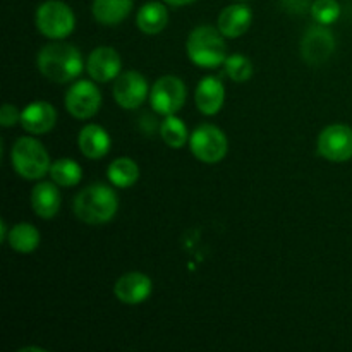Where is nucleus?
<instances>
[{
	"instance_id": "nucleus-1",
	"label": "nucleus",
	"mask_w": 352,
	"mask_h": 352,
	"mask_svg": "<svg viewBox=\"0 0 352 352\" xmlns=\"http://www.w3.org/2000/svg\"><path fill=\"white\" fill-rule=\"evenodd\" d=\"M38 71L54 82H69L79 78L82 71L81 52L71 43L55 41L45 45L36 57Z\"/></svg>"
},
{
	"instance_id": "nucleus-2",
	"label": "nucleus",
	"mask_w": 352,
	"mask_h": 352,
	"mask_svg": "<svg viewBox=\"0 0 352 352\" xmlns=\"http://www.w3.org/2000/svg\"><path fill=\"white\" fill-rule=\"evenodd\" d=\"M74 215L89 226L110 222L119 210V198L107 184H91L74 198Z\"/></svg>"
},
{
	"instance_id": "nucleus-3",
	"label": "nucleus",
	"mask_w": 352,
	"mask_h": 352,
	"mask_svg": "<svg viewBox=\"0 0 352 352\" xmlns=\"http://www.w3.org/2000/svg\"><path fill=\"white\" fill-rule=\"evenodd\" d=\"M188 57L203 69H215L227 58V45L222 31L212 26H198L189 33L186 43Z\"/></svg>"
},
{
	"instance_id": "nucleus-4",
	"label": "nucleus",
	"mask_w": 352,
	"mask_h": 352,
	"mask_svg": "<svg viewBox=\"0 0 352 352\" xmlns=\"http://www.w3.org/2000/svg\"><path fill=\"white\" fill-rule=\"evenodd\" d=\"M10 160L17 174L28 181H38L50 172V157L43 144L30 136H23L12 144Z\"/></svg>"
},
{
	"instance_id": "nucleus-5",
	"label": "nucleus",
	"mask_w": 352,
	"mask_h": 352,
	"mask_svg": "<svg viewBox=\"0 0 352 352\" xmlns=\"http://www.w3.org/2000/svg\"><path fill=\"white\" fill-rule=\"evenodd\" d=\"M34 23L43 36L50 40H62L72 33L76 17L67 3L60 0H47L36 9Z\"/></svg>"
},
{
	"instance_id": "nucleus-6",
	"label": "nucleus",
	"mask_w": 352,
	"mask_h": 352,
	"mask_svg": "<svg viewBox=\"0 0 352 352\" xmlns=\"http://www.w3.org/2000/svg\"><path fill=\"white\" fill-rule=\"evenodd\" d=\"M191 153L203 164H219L226 158L229 141L223 131L213 124H203L192 131L189 138Z\"/></svg>"
},
{
	"instance_id": "nucleus-7",
	"label": "nucleus",
	"mask_w": 352,
	"mask_h": 352,
	"mask_svg": "<svg viewBox=\"0 0 352 352\" xmlns=\"http://www.w3.org/2000/svg\"><path fill=\"white\" fill-rule=\"evenodd\" d=\"M188 89L177 76H162L155 81L150 91V103L160 116H174L184 107Z\"/></svg>"
},
{
	"instance_id": "nucleus-8",
	"label": "nucleus",
	"mask_w": 352,
	"mask_h": 352,
	"mask_svg": "<svg viewBox=\"0 0 352 352\" xmlns=\"http://www.w3.org/2000/svg\"><path fill=\"white\" fill-rule=\"evenodd\" d=\"M318 153L325 160L336 162H347L352 158V127L346 124H332L327 126L320 133L318 141H316Z\"/></svg>"
},
{
	"instance_id": "nucleus-9",
	"label": "nucleus",
	"mask_w": 352,
	"mask_h": 352,
	"mask_svg": "<svg viewBox=\"0 0 352 352\" xmlns=\"http://www.w3.org/2000/svg\"><path fill=\"white\" fill-rule=\"evenodd\" d=\"M102 107V93L93 81L74 82L65 93V109L74 119H89Z\"/></svg>"
},
{
	"instance_id": "nucleus-10",
	"label": "nucleus",
	"mask_w": 352,
	"mask_h": 352,
	"mask_svg": "<svg viewBox=\"0 0 352 352\" xmlns=\"http://www.w3.org/2000/svg\"><path fill=\"white\" fill-rule=\"evenodd\" d=\"M148 93L150 88L146 78L138 71L120 72L113 82V98L117 105L126 110H136L143 105Z\"/></svg>"
},
{
	"instance_id": "nucleus-11",
	"label": "nucleus",
	"mask_w": 352,
	"mask_h": 352,
	"mask_svg": "<svg viewBox=\"0 0 352 352\" xmlns=\"http://www.w3.org/2000/svg\"><path fill=\"white\" fill-rule=\"evenodd\" d=\"M336 50V40L332 31L322 26L309 28L301 40V55L309 65H320Z\"/></svg>"
},
{
	"instance_id": "nucleus-12",
	"label": "nucleus",
	"mask_w": 352,
	"mask_h": 352,
	"mask_svg": "<svg viewBox=\"0 0 352 352\" xmlns=\"http://www.w3.org/2000/svg\"><path fill=\"white\" fill-rule=\"evenodd\" d=\"M86 69L89 78L95 79L96 82H109L120 74L122 60L112 47H98L89 54Z\"/></svg>"
},
{
	"instance_id": "nucleus-13",
	"label": "nucleus",
	"mask_w": 352,
	"mask_h": 352,
	"mask_svg": "<svg viewBox=\"0 0 352 352\" xmlns=\"http://www.w3.org/2000/svg\"><path fill=\"white\" fill-rule=\"evenodd\" d=\"M151 291H153V284L148 275L140 274V272H129V274L122 275L119 280L113 285V292L116 298L124 305H141L150 298Z\"/></svg>"
},
{
	"instance_id": "nucleus-14",
	"label": "nucleus",
	"mask_w": 352,
	"mask_h": 352,
	"mask_svg": "<svg viewBox=\"0 0 352 352\" xmlns=\"http://www.w3.org/2000/svg\"><path fill=\"white\" fill-rule=\"evenodd\" d=\"M57 122V110L54 105L43 100L30 103L21 112V126L24 131L31 134H47L50 133Z\"/></svg>"
},
{
	"instance_id": "nucleus-15",
	"label": "nucleus",
	"mask_w": 352,
	"mask_h": 352,
	"mask_svg": "<svg viewBox=\"0 0 352 352\" xmlns=\"http://www.w3.org/2000/svg\"><path fill=\"white\" fill-rule=\"evenodd\" d=\"M223 102H226V88L219 78L206 76L198 82L195 91V103L199 112L205 116H215L222 110Z\"/></svg>"
},
{
	"instance_id": "nucleus-16",
	"label": "nucleus",
	"mask_w": 352,
	"mask_h": 352,
	"mask_svg": "<svg viewBox=\"0 0 352 352\" xmlns=\"http://www.w3.org/2000/svg\"><path fill=\"white\" fill-rule=\"evenodd\" d=\"M110 140L109 133L98 124H88L79 131L78 146L79 151L89 160H100L110 151Z\"/></svg>"
},
{
	"instance_id": "nucleus-17",
	"label": "nucleus",
	"mask_w": 352,
	"mask_h": 352,
	"mask_svg": "<svg viewBox=\"0 0 352 352\" xmlns=\"http://www.w3.org/2000/svg\"><path fill=\"white\" fill-rule=\"evenodd\" d=\"M253 12L244 3H232L219 14V30L227 38H239L250 30Z\"/></svg>"
},
{
	"instance_id": "nucleus-18",
	"label": "nucleus",
	"mask_w": 352,
	"mask_h": 352,
	"mask_svg": "<svg viewBox=\"0 0 352 352\" xmlns=\"http://www.w3.org/2000/svg\"><path fill=\"white\" fill-rule=\"evenodd\" d=\"M52 182H40L31 191V206L40 219H54L60 208V192Z\"/></svg>"
},
{
	"instance_id": "nucleus-19",
	"label": "nucleus",
	"mask_w": 352,
	"mask_h": 352,
	"mask_svg": "<svg viewBox=\"0 0 352 352\" xmlns=\"http://www.w3.org/2000/svg\"><path fill=\"white\" fill-rule=\"evenodd\" d=\"M133 0H93V17L103 26H117L129 16Z\"/></svg>"
},
{
	"instance_id": "nucleus-20",
	"label": "nucleus",
	"mask_w": 352,
	"mask_h": 352,
	"mask_svg": "<svg viewBox=\"0 0 352 352\" xmlns=\"http://www.w3.org/2000/svg\"><path fill=\"white\" fill-rule=\"evenodd\" d=\"M168 23V12L164 3L148 2L138 10L136 24L143 33L158 34L165 30Z\"/></svg>"
},
{
	"instance_id": "nucleus-21",
	"label": "nucleus",
	"mask_w": 352,
	"mask_h": 352,
	"mask_svg": "<svg viewBox=\"0 0 352 352\" xmlns=\"http://www.w3.org/2000/svg\"><path fill=\"white\" fill-rule=\"evenodd\" d=\"M40 232L31 223H17L7 234V244L17 253H33L40 246Z\"/></svg>"
},
{
	"instance_id": "nucleus-22",
	"label": "nucleus",
	"mask_w": 352,
	"mask_h": 352,
	"mask_svg": "<svg viewBox=\"0 0 352 352\" xmlns=\"http://www.w3.org/2000/svg\"><path fill=\"white\" fill-rule=\"evenodd\" d=\"M110 182H112L116 188H131L138 182L140 179V167H138L136 162L129 157H120L116 158L112 164L109 165V170H107Z\"/></svg>"
},
{
	"instance_id": "nucleus-23",
	"label": "nucleus",
	"mask_w": 352,
	"mask_h": 352,
	"mask_svg": "<svg viewBox=\"0 0 352 352\" xmlns=\"http://www.w3.org/2000/svg\"><path fill=\"white\" fill-rule=\"evenodd\" d=\"M50 177L52 181L62 188H71V186L79 184L82 177V168L78 162L72 158H58L50 165Z\"/></svg>"
},
{
	"instance_id": "nucleus-24",
	"label": "nucleus",
	"mask_w": 352,
	"mask_h": 352,
	"mask_svg": "<svg viewBox=\"0 0 352 352\" xmlns=\"http://www.w3.org/2000/svg\"><path fill=\"white\" fill-rule=\"evenodd\" d=\"M160 136L165 141V144L174 150L186 146V143H189V131L186 127V124L182 122L179 117L174 116H165V119L160 124Z\"/></svg>"
},
{
	"instance_id": "nucleus-25",
	"label": "nucleus",
	"mask_w": 352,
	"mask_h": 352,
	"mask_svg": "<svg viewBox=\"0 0 352 352\" xmlns=\"http://www.w3.org/2000/svg\"><path fill=\"white\" fill-rule=\"evenodd\" d=\"M223 65H226V74L236 82H244L253 76V64L244 55H230L226 58Z\"/></svg>"
},
{
	"instance_id": "nucleus-26",
	"label": "nucleus",
	"mask_w": 352,
	"mask_h": 352,
	"mask_svg": "<svg viewBox=\"0 0 352 352\" xmlns=\"http://www.w3.org/2000/svg\"><path fill=\"white\" fill-rule=\"evenodd\" d=\"M311 16L316 23L329 26L340 17V3L337 0H316L311 3Z\"/></svg>"
},
{
	"instance_id": "nucleus-27",
	"label": "nucleus",
	"mask_w": 352,
	"mask_h": 352,
	"mask_svg": "<svg viewBox=\"0 0 352 352\" xmlns=\"http://www.w3.org/2000/svg\"><path fill=\"white\" fill-rule=\"evenodd\" d=\"M16 122H21V113L17 112V109L10 103H3L2 110H0V124L3 127H10Z\"/></svg>"
},
{
	"instance_id": "nucleus-28",
	"label": "nucleus",
	"mask_w": 352,
	"mask_h": 352,
	"mask_svg": "<svg viewBox=\"0 0 352 352\" xmlns=\"http://www.w3.org/2000/svg\"><path fill=\"white\" fill-rule=\"evenodd\" d=\"M164 2L172 7H182V6H189V3L196 2V0H164Z\"/></svg>"
},
{
	"instance_id": "nucleus-29",
	"label": "nucleus",
	"mask_w": 352,
	"mask_h": 352,
	"mask_svg": "<svg viewBox=\"0 0 352 352\" xmlns=\"http://www.w3.org/2000/svg\"><path fill=\"white\" fill-rule=\"evenodd\" d=\"M0 234H2V239L7 241V226H6V220H2V223H0Z\"/></svg>"
},
{
	"instance_id": "nucleus-30",
	"label": "nucleus",
	"mask_w": 352,
	"mask_h": 352,
	"mask_svg": "<svg viewBox=\"0 0 352 352\" xmlns=\"http://www.w3.org/2000/svg\"><path fill=\"white\" fill-rule=\"evenodd\" d=\"M28 351H38V352H45L40 347H24V349H19V352H28Z\"/></svg>"
},
{
	"instance_id": "nucleus-31",
	"label": "nucleus",
	"mask_w": 352,
	"mask_h": 352,
	"mask_svg": "<svg viewBox=\"0 0 352 352\" xmlns=\"http://www.w3.org/2000/svg\"><path fill=\"white\" fill-rule=\"evenodd\" d=\"M239 2H243V0H239Z\"/></svg>"
}]
</instances>
